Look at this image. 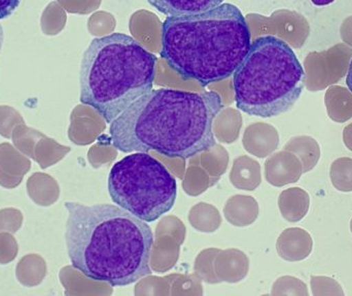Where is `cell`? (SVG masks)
<instances>
[{
	"instance_id": "6da1fadb",
	"label": "cell",
	"mask_w": 352,
	"mask_h": 296,
	"mask_svg": "<svg viewBox=\"0 0 352 296\" xmlns=\"http://www.w3.org/2000/svg\"><path fill=\"white\" fill-rule=\"evenodd\" d=\"M70 264L87 278L128 286L152 274L154 235L146 221L117 205L66 202Z\"/></svg>"
},
{
	"instance_id": "7a4b0ae2",
	"label": "cell",
	"mask_w": 352,
	"mask_h": 296,
	"mask_svg": "<svg viewBox=\"0 0 352 296\" xmlns=\"http://www.w3.org/2000/svg\"><path fill=\"white\" fill-rule=\"evenodd\" d=\"M221 107L215 92L151 90L109 124V136L122 152L190 159L215 146L212 125Z\"/></svg>"
},
{
	"instance_id": "3957f363",
	"label": "cell",
	"mask_w": 352,
	"mask_h": 296,
	"mask_svg": "<svg viewBox=\"0 0 352 296\" xmlns=\"http://www.w3.org/2000/svg\"><path fill=\"white\" fill-rule=\"evenodd\" d=\"M250 39L241 10L223 3L201 14L168 16L162 25L161 58L182 78L206 87L234 74Z\"/></svg>"
},
{
	"instance_id": "277c9868",
	"label": "cell",
	"mask_w": 352,
	"mask_h": 296,
	"mask_svg": "<svg viewBox=\"0 0 352 296\" xmlns=\"http://www.w3.org/2000/svg\"><path fill=\"white\" fill-rule=\"evenodd\" d=\"M156 63V57L129 35L93 39L80 64V102L111 124L152 90Z\"/></svg>"
},
{
	"instance_id": "5b68a950",
	"label": "cell",
	"mask_w": 352,
	"mask_h": 296,
	"mask_svg": "<svg viewBox=\"0 0 352 296\" xmlns=\"http://www.w3.org/2000/svg\"><path fill=\"white\" fill-rule=\"evenodd\" d=\"M305 80L303 66L285 41L258 37L234 72L236 106L252 117L283 115L301 96Z\"/></svg>"
},
{
	"instance_id": "8992f818",
	"label": "cell",
	"mask_w": 352,
	"mask_h": 296,
	"mask_svg": "<svg viewBox=\"0 0 352 296\" xmlns=\"http://www.w3.org/2000/svg\"><path fill=\"white\" fill-rule=\"evenodd\" d=\"M107 187L117 206L146 223L169 212L177 196L175 177L148 152H134L117 161L109 172Z\"/></svg>"
},
{
	"instance_id": "52a82bcc",
	"label": "cell",
	"mask_w": 352,
	"mask_h": 296,
	"mask_svg": "<svg viewBox=\"0 0 352 296\" xmlns=\"http://www.w3.org/2000/svg\"><path fill=\"white\" fill-rule=\"evenodd\" d=\"M314 250V239L305 229H289L281 235L278 241L280 256L289 262L306 260Z\"/></svg>"
},
{
	"instance_id": "ba28073f",
	"label": "cell",
	"mask_w": 352,
	"mask_h": 296,
	"mask_svg": "<svg viewBox=\"0 0 352 296\" xmlns=\"http://www.w3.org/2000/svg\"><path fill=\"white\" fill-rule=\"evenodd\" d=\"M151 5L167 16H188L213 10L225 0H148Z\"/></svg>"
},
{
	"instance_id": "9c48e42d",
	"label": "cell",
	"mask_w": 352,
	"mask_h": 296,
	"mask_svg": "<svg viewBox=\"0 0 352 296\" xmlns=\"http://www.w3.org/2000/svg\"><path fill=\"white\" fill-rule=\"evenodd\" d=\"M309 207V194L302 188H291L281 194L283 216L291 223H297L303 219L307 215Z\"/></svg>"
},
{
	"instance_id": "30bf717a",
	"label": "cell",
	"mask_w": 352,
	"mask_h": 296,
	"mask_svg": "<svg viewBox=\"0 0 352 296\" xmlns=\"http://www.w3.org/2000/svg\"><path fill=\"white\" fill-rule=\"evenodd\" d=\"M272 172L275 176L272 183L276 185H285L287 183L297 182L304 173L303 166L299 157L287 152L275 155Z\"/></svg>"
},
{
	"instance_id": "8fae6325",
	"label": "cell",
	"mask_w": 352,
	"mask_h": 296,
	"mask_svg": "<svg viewBox=\"0 0 352 296\" xmlns=\"http://www.w3.org/2000/svg\"><path fill=\"white\" fill-rule=\"evenodd\" d=\"M287 149L298 155L303 166L304 173L312 171L316 167L322 155L320 144L310 136L293 138L287 144Z\"/></svg>"
},
{
	"instance_id": "7c38bea8",
	"label": "cell",
	"mask_w": 352,
	"mask_h": 296,
	"mask_svg": "<svg viewBox=\"0 0 352 296\" xmlns=\"http://www.w3.org/2000/svg\"><path fill=\"white\" fill-rule=\"evenodd\" d=\"M330 178L333 186L339 192H352V159L339 157L331 165Z\"/></svg>"
},
{
	"instance_id": "4fadbf2b",
	"label": "cell",
	"mask_w": 352,
	"mask_h": 296,
	"mask_svg": "<svg viewBox=\"0 0 352 296\" xmlns=\"http://www.w3.org/2000/svg\"><path fill=\"white\" fill-rule=\"evenodd\" d=\"M311 291L314 296L344 295L341 285L334 279L326 276H312Z\"/></svg>"
},
{
	"instance_id": "5bb4252c",
	"label": "cell",
	"mask_w": 352,
	"mask_h": 296,
	"mask_svg": "<svg viewBox=\"0 0 352 296\" xmlns=\"http://www.w3.org/2000/svg\"><path fill=\"white\" fill-rule=\"evenodd\" d=\"M283 279L287 283V286L285 287V293L300 296L309 295L307 285L299 279L293 278V277H285Z\"/></svg>"
},
{
	"instance_id": "9a60e30c",
	"label": "cell",
	"mask_w": 352,
	"mask_h": 296,
	"mask_svg": "<svg viewBox=\"0 0 352 296\" xmlns=\"http://www.w3.org/2000/svg\"><path fill=\"white\" fill-rule=\"evenodd\" d=\"M20 0H0V20L8 18L18 8Z\"/></svg>"
},
{
	"instance_id": "2e32d148",
	"label": "cell",
	"mask_w": 352,
	"mask_h": 296,
	"mask_svg": "<svg viewBox=\"0 0 352 296\" xmlns=\"http://www.w3.org/2000/svg\"><path fill=\"white\" fill-rule=\"evenodd\" d=\"M343 142L352 152V124L347 126L343 131Z\"/></svg>"
},
{
	"instance_id": "e0dca14e",
	"label": "cell",
	"mask_w": 352,
	"mask_h": 296,
	"mask_svg": "<svg viewBox=\"0 0 352 296\" xmlns=\"http://www.w3.org/2000/svg\"><path fill=\"white\" fill-rule=\"evenodd\" d=\"M346 84L352 94V60L351 62V65H349V72H347Z\"/></svg>"
},
{
	"instance_id": "ac0fdd59",
	"label": "cell",
	"mask_w": 352,
	"mask_h": 296,
	"mask_svg": "<svg viewBox=\"0 0 352 296\" xmlns=\"http://www.w3.org/2000/svg\"><path fill=\"white\" fill-rule=\"evenodd\" d=\"M312 3L316 4L318 6L329 5V4L333 3L335 0H311Z\"/></svg>"
},
{
	"instance_id": "d6986e66",
	"label": "cell",
	"mask_w": 352,
	"mask_h": 296,
	"mask_svg": "<svg viewBox=\"0 0 352 296\" xmlns=\"http://www.w3.org/2000/svg\"><path fill=\"white\" fill-rule=\"evenodd\" d=\"M2 43H3V29H2V26L0 25V51H1Z\"/></svg>"
},
{
	"instance_id": "ffe728a7",
	"label": "cell",
	"mask_w": 352,
	"mask_h": 296,
	"mask_svg": "<svg viewBox=\"0 0 352 296\" xmlns=\"http://www.w3.org/2000/svg\"><path fill=\"white\" fill-rule=\"evenodd\" d=\"M351 234H352V218H351Z\"/></svg>"
}]
</instances>
